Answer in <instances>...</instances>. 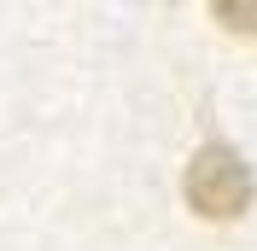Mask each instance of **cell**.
Returning <instances> with one entry per match:
<instances>
[{"mask_svg":"<svg viewBox=\"0 0 257 251\" xmlns=\"http://www.w3.org/2000/svg\"><path fill=\"white\" fill-rule=\"evenodd\" d=\"M181 193H187V204L205 222H234V216H245V204H251V170L240 164V152H228V146L210 141V146H199V152L187 158Z\"/></svg>","mask_w":257,"mask_h":251,"instance_id":"obj_1","label":"cell"},{"mask_svg":"<svg viewBox=\"0 0 257 251\" xmlns=\"http://www.w3.org/2000/svg\"><path fill=\"white\" fill-rule=\"evenodd\" d=\"M210 18L222 30H234V35H257V0H216Z\"/></svg>","mask_w":257,"mask_h":251,"instance_id":"obj_2","label":"cell"}]
</instances>
